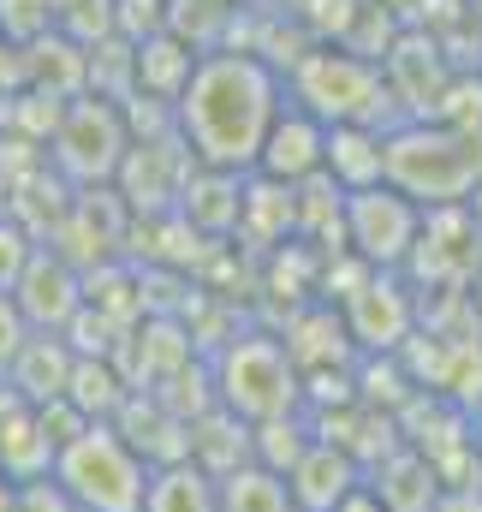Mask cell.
Returning a JSON list of instances; mask_svg holds the SVG:
<instances>
[{"label": "cell", "mask_w": 482, "mask_h": 512, "mask_svg": "<svg viewBox=\"0 0 482 512\" xmlns=\"http://www.w3.org/2000/svg\"><path fill=\"white\" fill-rule=\"evenodd\" d=\"M179 96L185 143L203 167L233 173L262 155V137L274 126V78L256 60H203Z\"/></svg>", "instance_id": "obj_1"}, {"label": "cell", "mask_w": 482, "mask_h": 512, "mask_svg": "<svg viewBox=\"0 0 482 512\" xmlns=\"http://www.w3.org/2000/svg\"><path fill=\"white\" fill-rule=\"evenodd\" d=\"M54 489L72 512H143L149 465L114 423H84L54 447Z\"/></svg>", "instance_id": "obj_2"}, {"label": "cell", "mask_w": 482, "mask_h": 512, "mask_svg": "<svg viewBox=\"0 0 482 512\" xmlns=\"http://www.w3.org/2000/svg\"><path fill=\"white\" fill-rule=\"evenodd\" d=\"M221 411L239 417V423H274V417H292L298 411V364L286 358L280 340H233L221 352Z\"/></svg>", "instance_id": "obj_3"}, {"label": "cell", "mask_w": 482, "mask_h": 512, "mask_svg": "<svg viewBox=\"0 0 482 512\" xmlns=\"http://www.w3.org/2000/svg\"><path fill=\"white\" fill-rule=\"evenodd\" d=\"M346 221H352V245L369 262H399L417 245V209L405 203V191H381V185L352 191Z\"/></svg>", "instance_id": "obj_4"}, {"label": "cell", "mask_w": 482, "mask_h": 512, "mask_svg": "<svg viewBox=\"0 0 482 512\" xmlns=\"http://www.w3.org/2000/svg\"><path fill=\"white\" fill-rule=\"evenodd\" d=\"M298 90H304V102H310L316 120H322L328 96H340V102H334V126H363V114L375 108V102H369V96H375V78L363 72L358 60H346V54H316V60L298 72Z\"/></svg>", "instance_id": "obj_5"}, {"label": "cell", "mask_w": 482, "mask_h": 512, "mask_svg": "<svg viewBox=\"0 0 482 512\" xmlns=\"http://www.w3.org/2000/svg\"><path fill=\"white\" fill-rule=\"evenodd\" d=\"M352 489H358V465H352L346 447H334V441H310V447L298 453V465L286 471L292 512H334Z\"/></svg>", "instance_id": "obj_6"}, {"label": "cell", "mask_w": 482, "mask_h": 512, "mask_svg": "<svg viewBox=\"0 0 482 512\" xmlns=\"http://www.w3.org/2000/svg\"><path fill=\"white\" fill-rule=\"evenodd\" d=\"M322 155H328V131L316 126L310 114H292V120H274L268 137H262V155L256 167L280 185H298L310 173H322Z\"/></svg>", "instance_id": "obj_7"}, {"label": "cell", "mask_w": 482, "mask_h": 512, "mask_svg": "<svg viewBox=\"0 0 482 512\" xmlns=\"http://www.w3.org/2000/svg\"><path fill=\"white\" fill-rule=\"evenodd\" d=\"M346 328L358 334L363 346H399V340L411 334V304H405L399 286L369 280V286H358V292L346 298Z\"/></svg>", "instance_id": "obj_8"}, {"label": "cell", "mask_w": 482, "mask_h": 512, "mask_svg": "<svg viewBox=\"0 0 482 512\" xmlns=\"http://www.w3.org/2000/svg\"><path fill=\"white\" fill-rule=\"evenodd\" d=\"M215 512H292L286 477L256 465V459H244V465L215 477Z\"/></svg>", "instance_id": "obj_9"}, {"label": "cell", "mask_w": 482, "mask_h": 512, "mask_svg": "<svg viewBox=\"0 0 482 512\" xmlns=\"http://www.w3.org/2000/svg\"><path fill=\"white\" fill-rule=\"evenodd\" d=\"M143 512H215V477L197 459L161 465V471H149Z\"/></svg>", "instance_id": "obj_10"}, {"label": "cell", "mask_w": 482, "mask_h": 512, "mask_svg": "<svg viewBox=\"0 0 482 512\" xmlns=\"http://www.w3.org/2000/svg\"><path fill=\"white\" fill-rule=\"evenodd\" d=\"M18 352H24V316H18V304L0 298V358L12 364Z\"/></svg>", "instance_id": "obj_11"}]
</instances>
